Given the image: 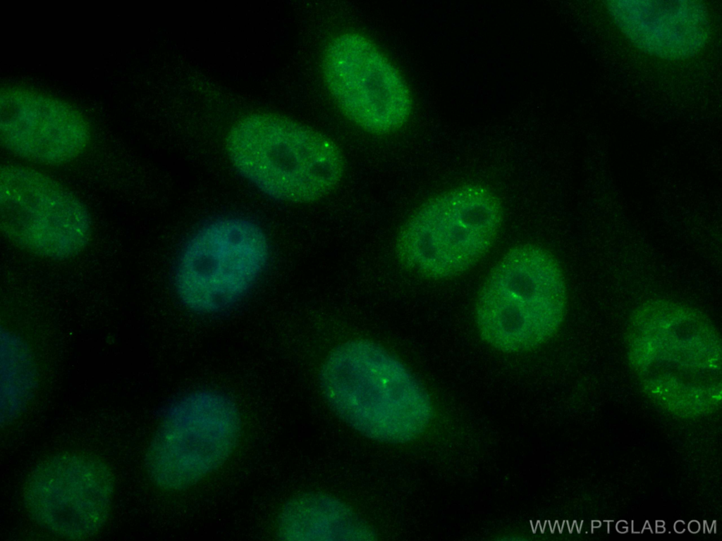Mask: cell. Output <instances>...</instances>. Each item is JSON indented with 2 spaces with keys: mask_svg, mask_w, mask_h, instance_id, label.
I'll return each instance as SVG.
<instances>
[{
  "mask_svg": "<svg viewBox=\"0 0 722 541\" xmlns=\"http://www.w3.org/2000/svg\"><path fill=\"white\" fill-rule=\"evenodd\" d=\"M322 393L333 411L362 435L383 442L405 443L427 428L430 398L396 356L366 340L336 347L319 373Z\"/></svg>",
  "mask_w": 722,
  "mask_h": 541,
  "instance_id": "cell-1",
  "label": "cell"
},
{
  "mask_svg": "<svg viewBox=\"0 0 722 541\" xmlns=\"http://www.w3.org/2000/svg\"><path fill=\"white\" fill-rule=\"evenodd\" d=\"M230 158L237 170L268 196L307 203L332 191L344 174V160L328 137L285 116L248 115L231 129Z\"/></svg>",
  "mask_w": 722,
  "mask_h": 541,
  "instance_id": "cell-2",
  "label": "cell"
},
{
  "mask_svg": "<svg viewBox=\"0 0 722 541\" xmlns=\"http://www.w3.org/2000/svg\"><path fill=\"white\" fill-rule=\"evenodd\" d=\"M567 286L556 259L535 244L516 246L491 270L479 292L475 321L482 340L503 352L533 349L561 327Z\"/></svg>",
  "mask_w": 722,
  "mask_h": 541,
  "instance_id": "cell-3",
  "label": "cell"
},
{
  "mask_svg": "<svg viewBox=\"0 0 722 541\" xmlns=\"http://www.w3.org/2000/svg\"><path fill=\"white\" fill-rule=\"evenodd\" d=\"M625 340L629 366L663 400L681 395L702 402L692 384L716 383L721 375V344L715 327L682 303L656 299L640 304L628 320Z\"/></svg>",
  "mask_w": 722,
  "mask_h": 541,
  "instance_id": "cell-4",
  "label": "cell"
},
{
  "mask_svg": "<svg viewBox=\"0 0 722 541\" xmlns=\"http://www.w3.org/2000/svg\"><path fill=\"white\" fill-rule=\"evenodd\" d=\"M497 196L479 184H466L422 205L400 232L396 249L419 273L442 280L457 276L489 251L501 228Z\"/></svg>",
  "mask_w": 722,
  "mask_h": 541,
  "instance_id": "cell-5",
  "label": "cell"
},
{
  "mask_svg": "<svg viewBox=\"0 0 722 541\" xmlns=\"http://www.w3.org/2000/svg\"><path fill=\"white\" fill-rule=\"evenodd\" d=\"M269 249L255 223L238 217L200 228L177 259L173 285L180 301L202 315L226 311L243 299L264 270Z\"/></svg>",
  "mask_w": 722,
  "mask_h": 541,
  "instance_id": "cell-6",
  "label": "cell"
},
{
  "mask_svg": "<svg viewBox=\"0 0 722 541\" xmlns=\"http://www.w3.org/2000/svg\"><path fill=\"white\" fill-rule=\"evenodd\" d=\"M240 433L238 410L226 394L204 389L185 393L167 406L151 441L150 477L166 490L187 488L228 459Z\"/></svg>",
  "mask_w": 722,
  "mask_h": 541,
  "instance_id": "cell-7",
  "label": "cell"
},
{
  "mask_svg": "<svg viewBox=\"0 0 722 541\" xmlns=\"http://www.w3.org/2000/svg\"><path fill=\"white\" fill-rule=\"evenodd\" d=\"M0 210L1 229L6 239L39 256L73 258L92 236L90 212L78 196L29 167H1Z\"/></svg>",
  "mask_w": 722,
  "mask_h": 541,
  "instance_id": "cell-8",
  "label": "cell"
},
{
  "mask_svg": "<svg viewBox=\"0 0 722 541\" xmlns=\"http://www.w3.org/2000/svg\"><path fill=\"white\" fill-rule=\"evenodd\" d=\"M322 73L335 103L360 128L388 134L408 120L412 107L408 85L366 36L354 32L335 36L324 50Z\"/></svg>",
  "mask_w": 722,
  "mask_h": 541,
  "instance_id": "cell-9",
  "label": "cell"
},
{
  "mask_svg": "<svg viewBox=\"0 0 722 541\" xmlns=\"http://www.w3.org/2000/svg\"><path fill=\"white\" fill-rule=\"evenodd\" d=\"M114 479L94 456L79 453L48 458L30 474L24 502L31 518L62 537L80 540L97 533L111 509Z\"/></svg>",
  "mask_w": 722,
  "mask_h": 541,
  "instance_id": "cell-10",
  "label": "cell"
},
{
  "mask_svg": "<svg viewBox=\"0 0 722 541\" xmlns=\"http://www.w3.org/2000/svg\"><path fill=\"white\" fill-rule=\"evenodd\" d=\"M0 137L18 157L57 165L79 156L90 141L85 117L68 103L18 86L1 88Z\"/></svg>",
  "mask_w": 722,
  "mask_h": 541,
  "instance_id": "cell-11",
  "label": "cell"
},
{
  "mask_svg": "<svg viewBox=\"0 0 722 541\" xmlns=\"http://www.w3.org/2000/svg\"><path fill=\"white\" fill-rule=\"evenodd\" d=\"M614 24L638 49L666 60L697 54L710 32L707 8L699 1H610Z\"/></svg>",
  "mask_w": 722,
  "mask_h": 541,
  "instance_id": "cell-12",
  "label": "cell"
},
{
  "mask_svg": "<svg viewBox=\"0 0 722 541\" xmlns=\"http://www.w3.org/2000/svg\"><path fill=\"white\" fill-rule=\"evenodd\" d=\"M280 537L286 540H372L371 528L347 504L336 497L303 494L288 502L277 521Z\"/></svg>",
  "mask_w": 722,
  "mask_h": 541,
  "instance_id": "cell-13",
  "label": "cell"
},
{
  "mask_svg": "<svg viewBox=\"0 0 722 541\" xmlns=\"http://www.w3.org/2000/svg\"><path fill=\"white\" fill-rule=\"evenodd\" d=\"M36 371L26 344L14 333L1 331V418L2 423L18 417L31 399Z\"/></svg>",
  "mask_w": 722,
  "mask_h": 541,
  "instance_id": "cell-14",
  "label": "cell"
}]
</instances>
